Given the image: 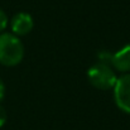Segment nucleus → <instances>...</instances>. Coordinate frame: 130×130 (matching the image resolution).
I'll list each match as a JSON object with an SVG mask.
<instances>
[{"label":"nucleus","instance_id":"1","mask_svg":"<svg viewBox=\"0 0 130 130\" xmlns=\"http://www.w3.org/2000/svg\"><path fill=\"white\" fill-rule=\"evenodd\" d=\"M24 57V45L13 33H0V63L8 67L17 66Z\"/></svg>","mask_w":130,"mask_h":130},{"label":"nucleus","instance_id":"2","mask_svg":"<svg viewBox=\"0 0 130 130\" xmlns=\"http://www.w3.org/2000/svg\"><path fill=\"white\" fill-rule=\"evenodd\" d=\"M87 78L93 87L102 91H107L114 88L118 80V75L111 64L96 62L87 70Z\"/></svg>","mask_w":130,"mask_h":130},{"label":"nucleus","instance_id":"3","mask_svg":"<svg viewBox=\"0 0 130 130\" xmlns=\"http://www.w3.org/2000/svg\"><path fill=\"white\" fill-rule=\"evenodd\" d=\"M112 91L116 106L121 111L130 114V73H123L119 76Z\"/></svg>","mask_w":130,"mask_h":130},{"label":"nucleus","instance_id":"4","mask_svg":"<svg viewBox=\"0 0 130 130\" xmlns=\"http://www.w3.org/2000/svg\"><path fill=\"white\" fill-rule=\"evenodd\" d=\"M33 27H34V20H33L32 15L25 13V11H20V13L15 14L10 20L11 32L17 37L29 34L32 32Z\"/></svg>","mask_w":130,"mask_h":130},{"label":"nucleus","instance_id":"5","mask_svg":"<svg viewBox=\"0 0 130 130\" xmlns=\"http://www.w3.org/2000/svg\"><path fill=\"white\" fill-rule=\"evenodd\" d=\"M111 66L115 71L121 73H130V44H126L118 52L112 53Z\"/></svg>","mask_w":130,"mask_h":130},{"label":"nucleus","instance_id":"6","mask_svg":"<svg viewBox=\"0 0 130 130\" xmlns=\"http://www.w3.org/2000/svg\"><path fill=\"white\" fill-rule=\"evenodd\" d=\"M8 27V17L5 14V11L0 8V33Z\"/></svg>","mask_w":130,"mask_h":130},{"label":"nucleus","instance_id":"7","mask_svg":"<svg viewBox=\"0 0 130 130\" xmlns=\"http://www.w3.org/2000/svg\"><path fill=\"white\" fill-rule=\"evenodd\" d=\"M6 111H5V109L3 107V106H0V128L6 123Z\"/></svg>","mask_w":130,"mask_h":130},{"label":"nucleus","instance_id":"8","mask_svg":"<svg viewBox=\"0 0 130 130\" xmlns=\"http://www.w3.org/2000/svg\"><path fill=\"white\" fill-rule=\"evenodd\" d=\"M4 95H5V86H4L3 81L0 80V101L4 99Z\"/></svg>","mask_w":130,"mask_h":130}]
</instances>
